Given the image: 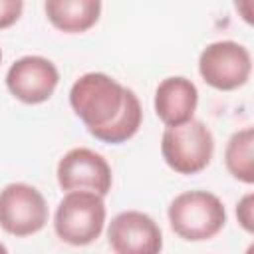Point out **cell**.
Segmentation results:
<instances>
[{
    "mask_svg": "<svg viewBox=\"0 0 254 254\" xmlns=\"http://www.w3.org/2000/svg\"><path fill=\"white\" fill-rule=\"evenodd\" d=\"M155 115L165 127H177L194 119L198 89L185 75H169L159 81L153 95Z\"/></svg>",
    "mask_w": 254,
    "mask_h": 254,
    "instance_id": "obj_10",
    "label": "cell"
},
{
    "mask_svg": "<svg viewBox=\"0 0 254 254\" xmlns=\"http://www.w3.org/2000/svg\"><path fill=\"white\" fill-rule=\"evenodd\" d=\"M198 73L218 91H234L248 83L252 73L250 50L234 40L210 42L198 54Z\"/></svg>",
    "mask_w": 254,
    "mask_h": 254,
    "instance_id": "obj_5",
    "label": "cell"
},
{
    "mask_svg": "<svg viewBox=\"0 0 254 254\" xmlns=\"http://www.w3.org/2000/svg\"><path fill=\"white\" fill-rule=\"evenodd\" d=\"M99 0H46L48 22L64 34H83L91 30L101 16Z\"/></svg>",
    "mask_w": 254,
    "mask_h": 254,
    "instance_id": "obj_11",
    "label": "cell"
},
{
    "mask_svg": "<svg viewBox=\"0 0 254 254\" xmlns=\"http://www.w3.org/2000/svg\"><path fill=\"white\" fill-rule=\"evenodd\" d=\"M69 107L87 133L107 145L127 143L143 123L137 93L103 71H87L71 83Z\"/></svg>",
    "mask_w": 254,
    "mask_h": 254,
    "instance_id": "obj_1",
    "label": "cell"
},
{
    "mask_svg": "<svg viewBox=\"0 0 254 254\" xmlns=\"http://www.w3.org/2000/svg\"><path fill=\"white\" fill-rule=\"evenodd\" d=\"M236 220L242 226L244 232L252 234L254 232V192H246L238 202H236Z\"/></svg>",
    "mask_w": 254,
    "mask_h": 254,
    "instance_id": "obj_13",
    "label": "cell"
},
{
    "mask_svg": "<svg viewBox=\"0 0 254 254\" xmlns=\"http://www.w3.org/2000/svg\"><path fill=\"white\" fill-rule=\"evenodd\" d=\"M107 244L113 254H161L163 230L143 210H121L107 224Z\"/></svg>",
    "mask_w": 254,
    "mask_h": 254,
    "instance_id": "obj_9",
    "label": "cell"
},
{
    "mask_svg": "<svg viewBox=\"0 0 254 254\" xmlns=\"http://www.w3.org/2000/svg\"><path fill=\"white\" fill-rule=\"evenodd\" d=\"M4 81L14 99L26 105H40L54 95L60 83V71L44 56H22L10 64Z\"/></svg>",
    "mask_w": 254,
    "mask_h": 254,
    "instance_id": "obj_8",
    "label": "cell"
},
{
    "mask_svg": "<svg viewBox=\"0 0 254 254\" xmlns=\"http://www.w3.org/2000/svg\"><path fill=\"white\" fill-rule=\"evenodd\" d=\"M0 62H2V50H0Z\"/></svg>",
    "mask_w": 254,
    "mask_h": 254,
    "instance_id": "obj_16",
    "label": "cell"
},
{
    "mask_svg": "<svg viewBox=\"0 0 254 254\" xmlns=\"http://www.w3.org/2000/svg\"><path fill=\"white\" fill-rule=\"evenodd\" d=\"M224 167L238 183H254V129L250 125L228 137L224 147Z\"/></svg>",
    "mask_w": 254,
    "mask_h": 254,
    "instance_id": "obj_12",
    "label": "cell"
},
{
    "mask_svg": "<svg viewBox=\"0 0 254 254\" xmlns=\"http://www.w3.org/2000/svg\"><path fill=\"white\" fill-rule=\"evenodd\" d=\"M214 155V135L200 119H190L177 127H165L161 135V157L179 175L202 173Z\"/></svg>",
    "mask_w": 254,
    "mask_h": 254,
    "instance_id": "obj_4",
    "label": "cell"
},
{
    "mask_svg": "<svg viewBox=\"0 0 254 254\" xmlns=\"http://www.w3.org/2000/svg\"><path fill=\"white\" fill-rule=\"evenodd\" d=\"M56 179L60 189L65 192L85 190L103 198L113 187L111 165L101 153L89 147H73L64 153L56 165Z\"/></svg>",
    "mask_w": 254,
    "mask_h": 254,
    "instance_id": "obj_7",
    "label": "cell"
},
{
    "mask_svg": "<svg viewBox=\"0 0 254 254\" xmlns=\"http://www.w3.org/2000/svg\"><path fill=\"white\" fill-rule=\"evenodd\" d=\"M171 230L187 242L212 240L226 224L224 202L210 190H185L179 192L167 208Z\"/></svg>",
    "mask_w": 254,
    "mask_h": 254,
    "instance_id": "obj_2",
    "label": "cell"
},
{
    "mask_svg": "<svg viewBox=\"0 0 254 254\" xmlns=\"http://www.w3.org/2000/svg\"><path fill=\"white\" fill-rule=\"evenodd\" d=\"M24 12L22 0H0V30L14 26Z\"/></svg>",
    "mask_w": 254,
    "mask_h": 254,
    "instance_id": "obj_14",
    "label": "cell"
},
{
    "mask_svg": "<svg viewBox=\"0 0 254 254\" xmlns=\"http://www.w3.org/2000/svg\"><path fill=\"white\" fill-rule=\"evenodd\" d=\"M0 254H10V252H8V248L4 246V242H0Z\"/></svg>",
    "mask_w": 254,
    "mask_h": 254,
    "instance_id": "obj_15",
    "label": "cell"
},
{
    "mask_svg": "<svg viewBox=\"0 0 254 254\" xmlns=\"http://www.w3.org/2000/svg\"><path fill=\"white\" fill-rule=\"evenodd\" d=\"M50 218L44 194L28 183H10L0 190V228L16 238L38 234Z\"/></svg>",
    "mask_w": 254,
    "mask_h": 254,
    "instance_id": "obj_6",
    "label": "cell"
},
{
    "mask_svg": "<svg viewBox=\"0 0 254 254\" xmlns=\"http://www.w3.org/2000/svg\"><path fill=\"white\" fill-rule=\"evenodd\" d=\"M107 222L103 196L95 192H65L54 212V232L69 246L93 244Z\"/></svg>",
    "mask_w": 254,
    "mask_h": 254,
    "instance_id": "obj_3",
    "label": "cell"
}]
</instances>
